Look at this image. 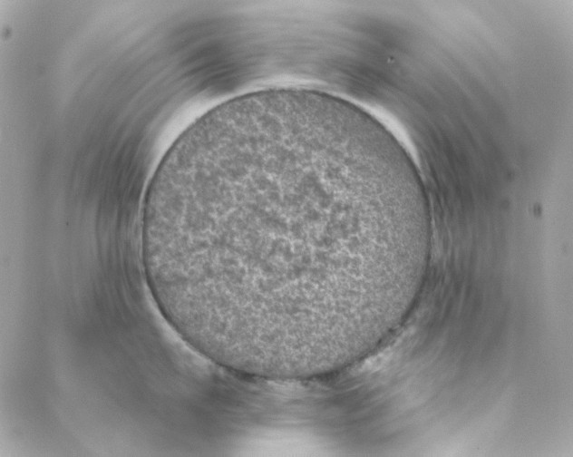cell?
<instances>
[{"mask_svg":"<svg viewBox=\"0 0 573 457\" xmlns=\"http://www.w3.org/2000/svg\"><path fill=\"white\" fill-rule=\"evenodd\" d=\"M410 178L331 119L239 120L205 160L180 237L200 288L243 335L321 337L397 282L418 236Z\"/></svg>","mask_w":573,"mask_h":457,"instance_id":"1","label":"cell"}]
</instances>
